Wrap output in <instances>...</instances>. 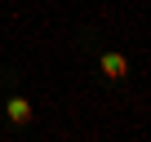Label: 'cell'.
Returning <instances> with one entry per match:
<instances>
[{
  "mask_svg": "<svg viewBox=\"0 0 151 142\" xmlns=\"http://www.w3.org/2000/svg\"><path fill=\"white\" fill-rule=\"evenodd\" d=\"M5 111H9V120H14V124H27V120H31V102H27V98H9V107H5Z\"/></svg>",
  "mask_w": 151,
  "mask_h": 142,
  "instance_id": "cell-1",
  "label": "cell"
},
{
  "mask_svg": "<svg viewBox=\"0 0 151 142\" xmlns=\"http://www.w3.org/2000/svg\"><path fill=\"white\" fill-rule=\"evenodd\" d=\"M124 67H129V62H124L120 53H107V58H102V76H107V80H120Z\"/></svg>",
  "mask_w": 151,
  "mask_h": 142,
  "instance_id": "cell-2",
  "label": "cell"
}]
</instances>
